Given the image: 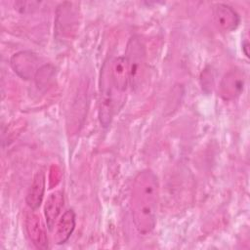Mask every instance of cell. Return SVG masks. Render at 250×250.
Instances as JSON below:
<instances>
[{
    "mask_svg": "<svg viewBox=\"0 0 250 250\" xmlns=\"http://www.w3.org/2000/svg\"><path fill=\"white\" fill-rule=\"evenodd\" d=\"M125 59L129 70V85L132 90H137L144 80L146 65V47L139 36L134 35L129 39Z\"/></svg>",
    "mask_w": 250,
    "mask_h": 250,
    "instance_id": "obj_2",
    "label": "cell"
},
{
    "mask_svg": "<svg viewBox=\"0 0 250 250\" xmlns=\"http://www.w3.org/2000/svg\"><path fill=\"white\" fill-rule=\"evenodd\" d=\"M159 184L151 170H143L134 179L131 193L133 223L139 233H150L156 224Z\"/></svg>",
    "mask_w": 250,
    "mask_h": 250,
    "instance_id": "obj_1",
    "label": "cell"
},
{
    "mask_svg": "<svg viewBox=\"0 0 250 250\" xmlns=\"http://www.w3.org/2000/svg\"><path fill=\"white\" fill-rule=\"evenodd\" d=\"M45 191V174L39 171L34 176L32 183L26 193L25 201L31 210H36L40 207Z\"/></svg>",
    "mask_w": 250,
    "mask_h": 250,
    "instance_id": "obj_10",
    "label": "cell"
},
{
    "mask_svg": "<svg viewBox=\"0 0 250 250\" xmlns=\"http://www.w3.org/2000/svg\"><path fill=\"white\" fill-rule=\"evenodd\" d=\"M75 228V213L72 209L65 211L59 220L54 235L57 244L65 243L72 234Z\"/></svg>",
    "mask_w": 250,
    "mask_h": 250,
    "instance_id": "obj_12",
    "label": "cell"
},
{
    "mask_svg": "<svg viewBox=\"0 0 250 250\" xmlns=\"http://www.w3.org/2000/svg\"><path fill=\"white\" fill-rule=\"evenodd\" d=\"M77 25V11L73 8L72 3L62 4L57 13L56 27L57 32L63 36H70Z\"/></svg>",
    "mask_w": 250,
    "mask_h": 250,
    "instance_id": "obj_7",
    "label": "cell"
},
{
    "mask_svg": "<svg viewBox=\"0 0 250 250\" xmlns=\"http://www.w3.org/2000/svg\"><path fill=\"white\" fill-rule=\"evenodd\" d=\"M213 18L216 25L223 31H231L239 23L238 14L227 4H216L213 9Z\"/></svg>",
    "mask_w": 250,
    "mask_h": 250,
    "instance_id": "obj_8",
    "label": "cell"
},
{
    "mask_svg": "<svg viewBox=\"0 0 250 250\" xmlns=\"http://www.w3.org/2000/svg\"><path fill=\"white\" fill-rule=\"evenodd\" d=\"M64 197L63 193L61 190H57L52 192L45 203L44 207V215L46 218L47 227L50 230L53 229L54 225L59 217V215L62 212V209L63 207Z\"/></svg>",
    "mask_w": 250,
    "mask_h": 250,
    "instance_id": "obj_11",
    "label": "cell"
},
{
    "mask_svg": "<svg viewBox=\"0 0 250 250\" xmlns=\"http://www.w3.org/2000/svg\"><path fill=\"white\" fill-rule=\"evenodd\" d=\"M28 212L25 217L26 233L32 244L38 249H47L49 246L47 232L40 216L36 213Z\"/></svg>",
    "mask_w": 250,
    "mask_h": 250,
    "instance_id": "obj_5",
    "label": "cell"
},
{
    "mask_svg": "<svg viewBox=\"0 0 250 250\" xmlns=\"http://www.w3.org/2000/svg\"><path fill=\"white\" fill-rule=\"evenodd\" d=\"M101 86V97H100V107L99 117L102 126L107 127L112 119L113 115V100H112V82L109 75L108 78H103Z\"/></svg>",
    "mask_w": 250,
    "mask_h": 250,
    "instance_id": "obj_6",
    "label": "cell"
},
{
    "mask_svg": "<svg viewBox=\"0 0 250 250\" xmlns=\"http://www.w3.org/2000/svg\"><path fill=\"white\" fill-rule=\"evenodd\" d=\"M110 78L112 85L117 91H126L129 85V70L125 57H118L112 62Z\"/></svg>",
    "mask_w": 250,
    "mask_h": 250,
    "instance_id": "obj_9",
    "label": "cell"
},
{
    "mask_svg": "<svg viewBox=\"0 0 250 250\" xmlns=\"http://www.w3.org/2000/svg\"><path fill=\"white\" fill-rule=\"evenodd\" d=\"M38 62L37 56L31 52H20L11 59V65L14 71L23 79L33 78L39 72Z\"/></svg>",
    "mask_w": 250,
    "mask_h": 250,
    "instance_id": "obj_4",
    "label": "cell"
},
{
    "mask_svg": "<svg viewBox=\"0 0 250 250\" xmlns=\"http://www.w3.org/2000/svg\"><path fill=\"white\" fill-rule=\"evenodd\" d=\"M245 84L244 73L239 69L227 72L220 83V95L224 100L231 101L240 96Z\"/></svg>",
    "mask_w": 250,
    "mask_h": 250,
    "instance_id": "obj_3",
    "label": "cell"
}]
</instances>
